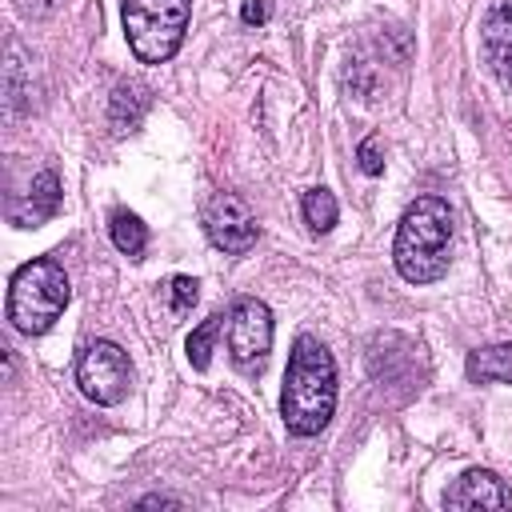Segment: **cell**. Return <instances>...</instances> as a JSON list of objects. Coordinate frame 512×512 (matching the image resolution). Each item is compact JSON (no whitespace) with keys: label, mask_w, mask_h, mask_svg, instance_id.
I'll use <instances>...</instances> for the list:
<instances>
[{"label":"cell","mask_w":512,"mask_h":512,"mask_svg":"<svg viewBox=\"0 0 512 512\" xmlns=\"http://www.w3.org/2000/svg\"><path fill=\"white\" fill-rule=\"evenodd\" d=\"M268 16H272V4L268 0H244V8H240V20L244 24H268Z\"/></svg>","instance_id":"obj_20"},{"label":"cell","mask_w":512,"mask_h":512,"mask_svg":"<svg viewBox=\"0 0 512 512\" xmlns=\"http://www.w3.org/2000/svg\"><path fill=\"white\" fill-rule=\"evenodd\" d=\"M444 508H512V488L492 468H468L444 492Z\"/></svg>","instance_id":"obj_9"},{"label":"cell","mask_w":512,"mask_h":512,"mask_svg":"<svg viewBox=\"0 0 512 512\" xmlns=\"http://www.w3.org/2000/svg\"><path fill=\"white\" fill-rule=\"evenodd\" d=\"M60 200H64L60 176H56L52 168H40V172L32 176L28 192L8 200V220H12L16 228H40L44 220H52V216L60 212Z\"/></svg>","instance_id":"obj_8"},{"label":"cell","mask_w":512,"mask_h":512,"mask_svg":"<svg viewBox=\"0 0 512 512\" xmlns=\"http://www.w3.org/2000/svg\"><path fill=\"white\" fill-rule=\"evenodd\" d=\"M464 376H468L472 384H492V380L512 384V340H504V344H484V348L468 352Z\"/></svg>","instance_id":"obj_13"},{"label":"cell","mask_w":512,"mask_h":512,"mask_svg":"<svg viewBox=\"0 0 512 512\" xmlns=\"http://www.w3.org/2000/svg\"><path fill=\"white\" fill-rule=\"evenodd\" d=\"M392 260L396 272L408 284H432L448 272L452 260V208L440 196H416L392 240Z\"/></svg>","instance_id":"obj_2"},{"label":"cell","mask_w":512,"mask_h":512,"mask_svg":"<svg viewBox=\"0 0 512 512\" xmlns=\"http://www.w3.org/2000/svg\"><path fill=\"white\" fill-rule=\"evenodd\" d=\"M480 40H484V56H488L492 72L500 76L504 88H512V0H500L484 16Z\"/></svg>","instance_id":"obj_10"},{"label":"cell","mask_w":512,"mask_h":512,"mask_svg":"<svg viewBox=\"0 0 512 512\" xmlns=\"http://www.w3.org/2000/svg\"><path fill=\"white\" fill-rule=\"evenodd\" d=\"M196 296H200V284H196L192 276H172V280H168V304H172L176 316L188 312V308L196 304Z\"/></svg>","instance_id":"obj_17"},{"label":"cell","mask_w":512,"mask_h":512,"mask_svg":"<svg viewBox=\"0 0 512 512\" xmlns=\"http://www.w3.org/2000/svg\"><path fill=\"white\" fill-rule=\"evenodd\" d=\"M4 100L12 116L20 108H32V56L20 48V40H8L4 52Z\"/></svg>","instance_id":"obj_12"},{"label":"cell","mask_w":512,"mask_h":512,"mask_svg":"<svg viewBox=\"0 0 512 512\" xmlns=\"http://www.w3.org/2000/svg\"><path fill=\"white\" fill-rule=\"evenodd\" d=\"M108 236H112V244H116L124 256H132V260H140V252L148 248V224H144L136 212H128V208H116V212L108 216Z\"/></svg>","instance_id":"obj_14"},{"label":"cell","mask_w":512,"mask_h":512,"mask_svg":"<svg viewBox=\"0 0 512 512\" xmlns=\"http://www.w3.org/2000/svg\"><path fill=\"white\" fill-rule=\"evenodd\" d=\"M356 160H360V172H368V176H380V172H384L380 136H368V140H360V148H356Z\"/></svg>","instance_id":"obj_18"},{"label":"cell","mask_w":512,"mask_h":512,"mask_svg":"<svg viewBox=\"0 0 512 512\" xmlns=\"http://www.w3.org/2000/svg\"><path fill=\"white\" fill-rule=\"evenodd\" d=\"M336 412V360L316 336H296L288 368H284V392H280V416L292 436H316Z\"/></svg>","instance_id":"obj_1"},{"label":"cell","mask_w":512,"mask_h":512,"mask_svg":"<svg viewBox=\"0 0 512 512\" xmlns=\"http://www.w3.org/2000/svg\"><path fill=\"white\" fill-rule=\"evenodd\" d=\"M300 212H304V224L312 232H328L336 224V216H340V204H336V196L328 188H308L304 200H300Z\"/></svg>","instance_id":"obj_15"},{"label":"cell","mask_w":512,"mask_h":512,"mask_svg":"<svg viewBox=\"0 0 512 512\" xmlns=\"http://www.w3.org/2000/svg\"><path fill=\"white\" fill-rule=\"evenodd\" d=\"M228 352L240 368L256 372L272 352V308L256 296H240L228 312Z\"/></svg>","instance_id":"obj_6"},{"label":"cell","mask_w":512,"mask_h":512,"mask_svg":"<svg viewBox=\"0 0 512 512\" xmlns=\"http://www.w3.org/2000/svg\"><path fill=\"white\" fill-rule=\"evenodd\" d=\"M220 328H224V316H220V312H212L208 320H200V328H192V336H188L184 352H188V364H192L196 372H204V368H208V360H212V344H216Z\"/></svg>","instance_id":"obj_16"},{"label":"cell","mask_w":512,"mask_h":512,"mask_svg":"<svg viewBox=\"0 0 512 512\" xmlns=\"http://www.w3.org/2000/svg\"><path fill=\"white\" fill-rule=\"evenodd\" d=\"M64 0H16V8L28 16V20H48Z\"/></svg>","instance_id":"obj_19"},{"label":"cell","mask_w":512,"mask_h":512,"mask_svg":"<svg viewBox=\"0 0 512 512\" xmlns=\"http://www.w3.org/2000/svg\"><path fill=\"white\" fill-rule=\"evenodd\" d=\"M68 300H72L68 272L52 256H36V260H28V264H20L12 272V284H8V320L24 336H44L60 320V312L68 308Z\"/></svg>","instance_id":"obj_3"},{"label":"cell","mask_w":512,"mask_h":512,"mask_svg":"<svg viewBox=\"0 0 512 512\" xmlns=\"http://www.w3.org/2000/svg\"><path fill=\"white\" fill-rule=\"evenodd\" d=\"M136 508H184L180 496H164V492H152V496H140Z\"/></svg>","instance_id":"obj_21"},{"label":"cell","mask_w":512,"mask_h":512,"mask_svg":"<svg viewBox=\"0 0 512 512\" xmlns=\"http://www.w3.org/2000/svg\"><path fill=\"white\" fill-rule=\"evenodd\" d=\"M192 0H120L128 48L140 64H164L180 52Z\"/></svg>","instance_id":"obj_4"},{"label":"cell","mask_w":512,"mask_h":512,"mask_svg":"<svg viewBox=\"0 0 512 512\" xmlns=\"http://www.w3.org/2000/svg\"><path fill=\"white\" fill-rule=\"evenodd\" d=\"M200 220H204L208 240H212L220 252H228V256H244V252L256 244V236H260V224H256L252 208H248L236 192H212V196L204 200Z\"/></svg>","instance_id":"obj_7"},{"label":"cell","mask_w":512,"mask_h":512,"mask_svg":"<svg viewBox=\"0 0 512 512\" xmlns=\"http://www.w3.org/2000/svg\"><path fill=\"white\" fill-rule=\"evenodd\" d=\"M76 384L92 404H104V408L120 404L128 396V384H132L128 352L112 340H92L76 356Z\"/></svg>","instance_id":"obj_5"},{"label":"cell","mask_w":512,"mask_h":512,"mask_svg":"<svg viewBox=\"0 0 512 512\" xmlns=\"http://www.w3.org/2000/svg\"><path fill=\"white\" fill-rule=\"evenodd\" d=\"M148 104H152V92L140 80H120L112 88V100H108V124H112V132L116 136L136 132L140 120H144V112H148Z\"/></svg>","instance_id":"obj_11"}]
</instances>
